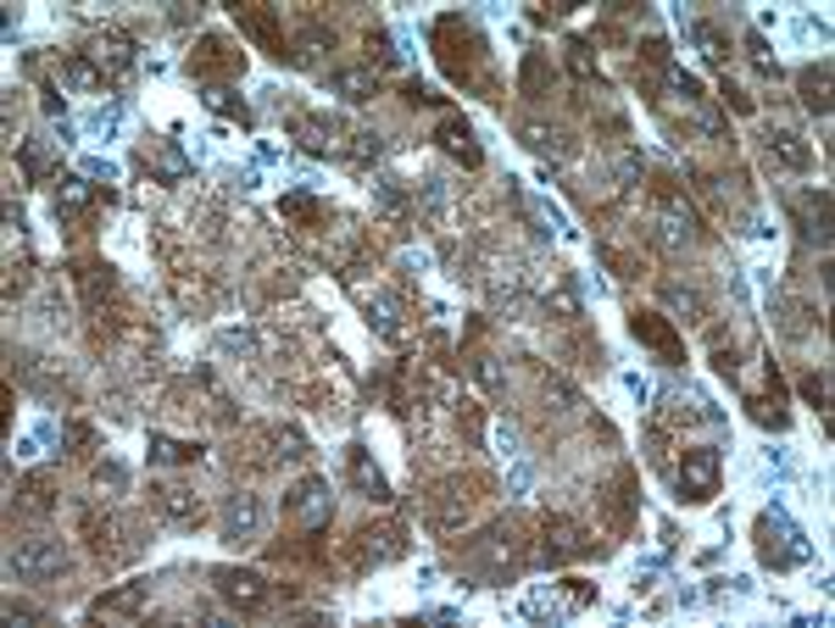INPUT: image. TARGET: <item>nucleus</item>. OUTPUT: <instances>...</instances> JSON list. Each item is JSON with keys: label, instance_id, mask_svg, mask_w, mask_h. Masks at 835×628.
Listing matches in <instances>:
<instances>
[{"label": "nucleus", "instance_id": "obj_1", "mask_svg": "<svg viewBox=\"0 0 835 628\" xmlns=\"http://www.w3.org/2000/svg\"><path fill=\"white\" fill-rule=\"evenodd\" d=\"M435 57H441V73L452 79V84H463V90H496L491 84V73H485V40H480V29L474 23H463V18H441L435 23Z\"/></svg>", "mask_w": 835, "mask_h": 628}, {"label": "nucleus", "instance_id": "obj_2", "mask_svg": "<svg viewBox=\"0 0 835 628\" xmlns=\"http://www.w3.org/2000/svg\"><path fill=\"white\" fill-rule=\"evenodd\" d=\"M480 584H502V578H513L519 573V545H513V523H491L480 539H469L463 545V556H457Z\"/></svg>", "mask_w": 835, "mask_h": 628}, {"label": "nucleus", "instance_id": "obj_3", "mask_svg": "<svg viewBox=\"0 0 835 628\" xmlns=\"http://www.w3.org/2000/svg\"><path fill=\"white\" fill-rule=\"evenodd\" d=\"M7 567H12V578H23V584H51V578L68 573V545H62V539H23V545L7 556Z\"/></svg>", "mask_w": 835, "mask_h": 628}, {"label": "nucleus", "instance_id": "obj_4", "mask_svg": "<svg viewBox=\"0 0 835 628\" xmlns=\"http://www.w3.org/2000/svg\"><path fill=\"white\" fill-rule=\"evenodd\" d=\"M718 473H724V456H718L713 445H685L674 478H680V495H685L691 506H702V500L718 495Z\"/></svg>", "mask_w": 835, "mask_h": 628}, {"label": "nucleus", "instance_id": "obj_5", "mask_svg": "<svg viewBox=\"0 0 835 628\" xmlns=\"http://www.w3.org/2000/svg\"><path fill=\"white\" fill-rule=\"evenodd\" d=\"M212 589L240 611H268L273 606V584L251 567H212Z\"/></svg>", "mask_w": 835, "mask_h": 628}, {"label": "nucleus", "instance_id": "obj_6", "mask_svg": "<svg viewBox=\"0 0 835 628\" xmlns=\"http://www.w3.org/2000/svg\"><path fill=\"white\" fill-rule=\"evenodd\" d=\"M284 511L301 534H323L329 517H334V500H329V484L323 478H301L290 495H284Z\"/></svg>", "mask_w": 835, "mask_h": 628}, {"label": "nucleus", "instance_id": "obj_7", "mask_svg": "<svg viewBox=\"0 0 835 628\" xmlns=\"http://www.w3.org/2000/svg\"><path fill=\"white\" fill-rule=\"evenodd\" d=\"M190 73H195V79H207V84H218V79H240V73H245V51H234L223 34H201V40H195V51H190Z\"/></svg>", "mask_w": 835, "mask_h": 628}, {"label": "nucleus", "instance_id": "obj_8", "mask_svg": "<svg viewBox=\"0 0 835 628\" xmlns=\"http://www.w3.org/2000/svg\"><path fill=\"white\" fill-rule=\"evenodd\" d=\"M630 334L646 345V351H657L668 367H680L685 362V340H680V328H674V317H663V312H646V306H635L630 312Z\"/></svg>", "mask_w": 835, "mask_h": 628}, {"label": "nucleus", "instance_id": "obj_9", "mask_svg": "<svg viewBox=\"0 0 835 628\" xmlns=\"http://www.w3.org/2000/svg\"><path fill=\"white\" fill-rule=\"evenodd\" d=\"M757 556H763V567H791V561H802V539H796V528H791L779 511H763V517H757Z\"/></svg>", "mask_w": 835, "mask_h": 628}, {"label": "nucleus", "instance_id": "obj_10", "mask_svg": "<svg viewBox=\"0 0 835 628\" xmlns=\"http://www.w3.org/2000/svg\"><path fill=\"white\" fill-rule=\"evenodd\" d=\"M585 550H591V539H585L580 523L546 517V528H541V567H563V561H574V556H585Z\"/></svg>", "mask_w": 835, "mask_h": 628}, {"label": "nucleus", "instance_id": "obj_11", "mask_svg": "<svg viewBox=\"0 0 835 628\" xmlns=\"http://www.w3.org/2000/svg\"><path fill=\"white\" fill-rule=\"evenodd\" d=\"M79 57H84L101 79H123V73H134V40H129V34H95Z\"/></svg>", "mask_w": 835, "mask_h": 628}, {"label": "nucleus", "instance_id": "obj_12", "mask_svg": "<svg viewBox=\"0 0 835 628\" xmlns=\"http://www.w3.org/2000/svg\"><path fill=\"white\" fill-rule=\"evenodd\" d=\"M657 240H663L668 251H685V245L702 240V217H696L680 195H663V206H657Z\"/></svg>", "mask_w": 835, "mask_h": 628}, {"label": "nucleus", "instance_id": "obj_13", "mask_svg": "<svg viewBox=\"0 0 835 628\" xmlns=\"http://www.w3.org/2000/svg\"><path fill=\"white\" fill-rule=\"evenodd\" d=\"M234 23H240V34H251L268 57L290 62V40H284V29H279L273 7H234Z\"/></svg>", "mask_w": 835, "mask_h": 628}, {"label": "nucleus", "instance_id": "obj_14", "mask_svg": "<svg viewBox=\"0 0 835 628\" xmlns=\"http://www.w3.org/2000/svg\"><path fill=\"white\" fill-rule=\"evenodd\" d=\"M435 140H441V151L457 156L463 168H480V162H485V151H480V140H474V123H469L463 112H446L441 129H435Z\"/></svg>", "mask_w": 835, "mask_h": 628}, {"label": "nucleus", "instance_id": "obj_15", "mask_svg": "<svg viewBox=\"0 0 835 628\" xmlns=\"http://www.w3.org/2000/svg\"><path fill=\"white\" fill-rule=\"evenodd\" d=\"M329 95H340L351 107L373 101L379 95V68L373 62H362V68H329Z\"/></svg>", "mask_w": 835, "mask_h": 628}, {"label": "nucleus", "instance_id": "obj_16", "mask_svg": "<svg viewBox=\"0 0 835 628\" xmlns=\"http://www.w3.org/2000/svg\"><path fill=\"white\" fill-rule=\"evenodd\" d=\"M519 140L535 151V156H546V162H574V134L569 129H552V123H519Z\"/></svg>", "mask_w": 835, "mask_h": 628}, {"label": "nucleus", "instance_id": "obj_17", "mask_svg": "<svg viewBox=\"0 0 835 628\" xmlns=\"http://www.w3.org/2000/svg\"><path fill=\"white\" fill-rule=\"evenodd\" d=\"M151 506H157L162 517L184 523V528L207 523V506H201V500H195V489H184V484H157V489H151Z\"/></svg>", "mask_w": 835, "mask_h": 628}, {"label": "nucleus", "instance_id": "obj_18", "mask_svg": "<svg viewBox=\"0 0 835 628\" xmlns=\"http://www.w3.org/2000/svg\"><path fill=\"white\" fill-rule=\"evenodd\" d=\"M218 523H223V539H234V545H240V539H256L262 500H256V495H245V489H234V495L223 500V517H218Z\"/></svg>", "mask_w": 835, "mask_h": 628}, {"label": "nucleus", "instance_id": "obj_19", "mask_svg": "<svg viewBox=\"0 0 835 628\" xmlns=\"http://www.w3.org/2000/svg\"><path fill=\"white\" fill-rule=\"evenodd\" d=\"M401 550H406L401 528H362V534H356V545H351L356 567H384V561H395Z\"/></svg>", "mask_w": 835, "mask_h": 628}, {"label": "nucleus", "instance_id": "obj_20", "mask_svg": "<svg viewBox=\"0 0 835 628\" xmlns=\"http://www.w3.org/2000/svg\"><path fill=\"white\" fill-rule=\"evenodd\" d=\"M73 284H79V295H84L90 312H101L118 295V273L107 262H73Z\"/></svg>", "mask_w": 835, "mask_h": 628}, {"label": "nucleus", "instance_id": "obj_21", "mask_svg": "<svg viewBox=\"0 0 835 628\" xmlns=\"http://www.w3.org/2000/svg\"><path fill=\"white\" fill-rule=\"evenodd\" d=\"M345 478H351V489H356V495H368V500H390V484H384V473L368 462V450H362V445H351V450H345Z\"/></svg>", "mask_w": 835, "mask_h": 628}, {"label": "nucleus", "instance_id": "obj_22", "mask_svg": "<svg viewBox=\"0 0 835 628\" xmlns=\"http://www.w3.org/2000/svg\"><path fill=\"white\" fill-rule=\"evenodd\" d=\"M145 611V584H118V589H107V595H95L90 600V617L101 622V617H140Z\"/></svg>", "mask_w": 835, "mask_h": 628}, {"label": "nucleus", "instance_id": "obj_23", "mask_svg": "<svg viewBox=\"0 0 835 628\" xmlns=\"http://www.w3.org/2000/svg\"><path fill=\"white\" fill-rule=\"evenodd\" d=\"M763 151H768L774 168H791V173H802V168L813 162V151L802 145V134H791V129H768V134H763Z\"/></svg>", "mask_w": 835, "mask_h": 628}, {"label": "nucleus", "instance_id": "obj_24", "mask_svg": "<svg viewBox=\"0 0 835 628\" xmlns=\"http://www.w3.org/2000/svg\"><path fill=\"white\" fill-rule=\"evenodd\" d=\"M791 212H796V223H802L807 240L829 245V195H824V190H818V195H791Z\"/></svg>", "mask_w": 835, "mask_h": 628}, {"label": "nucleus", "instance_id": "obj_25", "mask_svg": "<svg viewBox=\"0 0 835 628\" xmlns=\"http://www.w3.org/2000/svg\"><path fill=\"white\" fill-rule=\"evenodd\" d=\"M323 51H334V29H329V23H306V29L290 40V62H295V68L323 62Z\"/></svg>", "mask_w": 835, "mask_h": 628}, {"label": "nucleus", "instance_id": "obj_26", "mask_svg": "<svg viewBox=\"0 0 835 628\" xmlns=\"http://www.w3.org/2000/svg\"><path fill=\"white\" fill-rule=\"evenodd\" d=\"M546 90H552V62H546V51H530L524 68H519V95H524V101H541Z\"/></svg>", "mask_w": 835, "mask_h": 628}, {"label": "nucleus", "instance_id": "obj_27", "mask_svg": "<svg viewBox=\"0 0 835 628\" xmlns=\"http://www.w3.org/2000/svg\"><path fill=\"white\" fill-rule=\"evenodd\" d=\"M802 107L807 112H818V118H829V62H818V68H802Z\"/></svg>", "mask_w": 835, "mask_h": 628}, {"label": "nucleus", "instance_id": "obj_28", "mask_svg": "<svg viewBox=\"0 0 835 628\" xmlns=\"http://www.w3.org/2000/svg\"><path fill=\"white\" fill-rule=\"evenodd\" d=\"M95 206V184L90 179H62L57 184V217H84Z\"/></svg>", "mask_w": 835, "mask_h": 628}, {"label": "nucleus", "instance_id": "obj_29", "mask_svg": "<svg viewBox=\"0 0 835 628\" xmlns=\"http://www.w3.org/2000/svg\"><path fill=\"white\" fill-rule=\"evenodd\" d=\"M51 506H57V495H51V473H29V478L18 484V511L46 517Z\"/></svg>", "mask_w": 835, "mask_h": 628}, {"label": "nucleus", "instance_id": "obj_30", "mask_svg": "<svg viewBox=\"0 0 835 628\" xmlns=\"http://www.w3.org/2000/svg\"><path fill=\"white\" fill-rule=\"evenodd\" d=\"M563 68H569V79L596 84V51H591V40H585V34H569V45H563Z\"/></svg>", "mask_w": 835, "mask_h": 628}, {"label": "nucleus", "instance_id": "obj_31", "mask_svg": "<svg viewBox=\"0 0 835 628\" xmlns=\"http://www.w3.org/2000/svg\"><path fill=\"white\" fill-rule=\"evenodd\" d=\"M207 112H218V118H229V123H240V129H251V107L229 90V84H207Z\"/></svg>", "mask_w": 835, "mask_h": 628}, {"label": "nucleus", "instance_id": "obj_32", "mask_svg": "<svg viewBox=\"0 0 835 628\" xmlns=\"http://www.w3.org/2000/svg\"><path fill=\"white\" fill-rule=\"evenodd\" d=\"M18 162H23V179H29V184H46V179L57 173V156H51L46 140H23V145H18Z\"/></svg>", "mask_w": 835, "mask_h": 628}, {"label": "nucleus", "instance_id": "obj_33", "mask_svg": "<svg viewBox=\"0 0 835 628\" xmlns=\"http://www.w3.org/2000/svg\"><path fill=\"white\" fill-rule=\"evenodd\" d=\"M151 462H162V467H190V462H201V445H195V439L151 434Z\"/></svg>", "mask_w": 835, "mask_h": 628}, {"label": "nucleus", "instance_id": "obj_34", "mask_svg": "<svg viewBox=\"0 0 835 628\" xmlns=\"http://www.w3.org/2000/svg\"><path fill=\"white\" fill-rule=\"evenodd\" d=\"M279 212H284L290 223H301V229H318V223H323V206H318L306 190H290V195L279 201Z\"/></svg>", "mask_w": 835, "mask_h": 628}, {"label": "nucleus", "instance_id": "obj_35", "mask_svg": "<svg viewBox=\"0 0 835 628\" xmlns=\"http://www.w3.org/2000/svg\"><path fill=\"white\" fill-rule=\"evenodd\" d=\"M663 301L674 306V312H685V323H702L707 317V301H702V290H685V284H663Z\"/></svg>", "mask_w": 835, "mask_h": 628}, {"label": "nucleus", "instance_id": "obj_36", "mask_svg": "<svg viewBox=\"0 0 835 628\" xmlns=\"http://www.w3.org/2000/svg\"><path fill=\"white\" fill-rule=\"evenodd\" d=\"M290 134L301 140L306 156H329V129H323L318 118H290Z\"/></svg>", "mask_w": 835, "mask_h": 628}, {"label": "nucleus", "instance_id": "obj_37", "mask_svg": "<svg viewBox=\"0 0 835 628\" xmlns=\"http://www.w3.org/2000/svg\"><path fill=\"white\" fill-rule=\"evenodd\" d=\"M691 34H696V45H702V57H707V62H730V40H724L713 23H696Z\"/></svg>", "mask_w": 835, "mask_h": 628}, {"label": "nucleus", "instance_id": "obj_38", "mask_svg": "<svg viewBox=\"0 0 835 628\" xmlns=\"http://www.w3.org/2000/svg\"><path fill=\"white\" fill-rule=\"evenodd\" d=\"M746 62H752L763 79H779V62H774V51H768L763 34H746Z\"/></svg>", "mask_w": 835, "mask_h": 628}, {"label": "nucleus", "instance_id": "obj_39", "mask_svg": "<svg viewBox=\"0 0 835 628\" xmlns=\"http://www.w3.org/2000/svg\"><path fill=\"white\" fill-rule=\"evenodd\" d=\"M796 389H802V401H813L818 412L829 406V373H824V367H818V373H802V378H796Z\"/></svg>", "mask_w": 835, "mask_h": 628}, {"label": "nucleus", "instance_id": "obj_40", "mask_svg": "<svg viewBox=\"0 0 835 628\" xmlns=\"http://www.w3.org/2000/svg\"><path fill=\"white\" fill-rule=\"evenodd\" d=\"M401 101H406V107H446V95H435L424 79H406V84H401Z\"/></svg>", "mask_w": 835, "mask_h": 628}, {"label": "nucleus", "instance_id": "obj_41", "mask_svg": "<svg viewBox=\"0 0 835 628\" xmlns=\"http://www.w3.org/2000/svg\"><path fill=\"white\" fill-rule=\"evenodd\" d=\"M779 317H785V334H807L813 328V306H802V301H779Z\"/></svg>", "mask_w": 835, "mask_h": 628}, {"label": "nucleus", "instance_id": "obj_42", "mask_svg": "<svg viewBox=\"0 0 835 628\" xmlns=\"http://www.w3.org/2000/svg\"><path fill=\"white\" fill-rule=\"evenodd\" d=\"M718 101H724L730 112H741V118H752V112H757V101H752V95H746L741 84H730V79L718 84Z\"/></svg>", "mask_w": 835, "mask_h": 628}, {"label": "nucleus", "instance_id": "obj_43", "mask_svg": "<svg viewBox=\"0 0 835 628\" xmlns=\"http://www.w3.org/2000/svg\"><path fill=\"white\" fill-rule=\"evenodd\" d=\"M368 51H373L379 68H395V40H390L384 29H368Z\"/></svg>", "mask_w": 835, "mask_h": 628}, {"label": "nucleus", "instance_id": "obj_44", "mask_svg": "<svg viewBox=\"0 0 835 628\" xmlns=\"http://www.w3.org/2000/svg\"><path fill=\"white\" fill-rule=\"evenodd\" d=\"M379 151H384V145H379L373 129H356V134H351V156H356V162H373Z\"/></svg>", "mask_w": 835, "mask_h": 628}, {"label": "nucleus", "instance_id": "obj_45", "mask_svg": "<svg viewBox=\"0 0 835 628\" xmlns=\"http://www.w3.org/2000/svg\"><path fill=\"white\" fill-rule=\"evenodd\" d=\"M68 445H73L79 456H90V450H95V428H90V423H68Z\"/></svg>", "mask_w": 835, "mask_h": 628}, {"label": "nucleus", "instance_id": "obj_46", "mask_svg": "<svg viewBox=\"0 0 835 628\" xmlns=\"http://www.w3.org/2000/svg\"><path fill=\"white\" fill-rule=\"evenodd\" d=\"M7 617H12V622H46V617H40L34 606H23V600H7Z\"/></svg>", "mask_w": 835, "mask_h": 628}]
</instances>
